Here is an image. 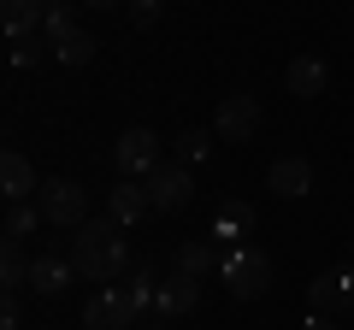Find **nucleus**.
Instances as JSON below:
<instances>
[{"instance_id": "1", "label": "nucleus", "mask_w": 354, "mask_h": 330, "mask_svg": "<svg viewBox=\"0 0 354 330\" xmlns=\"http://www.w3.org/2000/svg\"><path fill=\"white\" fill-rule=\"evenodd\" d=\"M71 266H77V278H88V283L124 278V271H130V236H124V224H113V218H88V224L71 236Z\"/></svg>"}, {"instance_id": "2", "label": "nucleus", "mask_w": 354, "mask_h": 330, "mask_svg": "<svg viewBox=\"0 0 354 330\" xmlns=\"http://www.w3.org/2000/svg\"><path fill=\"white\" fill-rule=\"evenodd\" d=\"M218 278H225V289L236 295V301H260L266 289H272V260L260 254V248H225V260H218Z\"/></svg>"}, {"instance_id": "3", "label": "nucleus", "mask_w": 354, "mask_h": 330, "mask_svg": "<svg viewBox=\"0 0 354 330\" xmlns=\"http://www.w3.org/2000/svg\"><path fill=\"white\" fill-rule=\"evenodd\" d=\"M148 307H153L148 295H136V289H113V283H106L101 295H88L83 324H88V330H130L142 313H148Z\"/></svg>"}, {"instance_id": "4", "label": "nucleus", "mask_w": 354, "mask_h": 330, "mask_svg": "<svg viewBox=\"0 0 354 330\" xmlns=\"http://www.w3.org/2000/svg\"><path fill=\"white\" fill-rule=\"evenodd\" d=\"M36 206H41V224H59V230H83L88 224V195L77 189L71 177H48L36 189Z\"/></svg>"}, {"instance_id": "5", "label": "nucleus", "mask_w": 354, "mask_h": 330, "mask_svg": "<svg viewBox=\"0 0 354 330\" xmlns=\"http://www.w3.org/2000/svg\"><path fill=\"white\" fill-rule=\"evenodd\" d=\"M113 159H118V171H124V177H136V183H148L153 171H160L165 165V153H160V136H153V130H124V136H118V148H113Z\"/></svg>"}, {"instance_id": "6", "label": "nucleus", "mask_w": 354, "mask_h": 330, "mask_svg": "<svg viewBox=\"0 0 354 330\" xmlns=\"http://www.w3.org/2000/svg\"><path fill=\"white\" fill-rule=\"evenodd\" d=\"M148 201H153V213H183V206L195 201V177H189V165L165 159L160 171L148 177Z\"/></svg>"}, {"instance_id": "7", "label": "nucleus", "mask_w": 354, "mask_h": 330, "mask_svg": "<svg viewBox=\"0 0 354 330\" xmlns=\"http://www.w3.org/2000/svg\"><path fill=\"white\" fill-rule=\"evenodd\" d=\"M213 130L225 142H254V130H260V101H254V95H225Z\"/></svg>"}, {"instance_id": "8", "label": "nucleus", "mask_w": 354, "mask_h": 330, "mask_svg": "<svg viewBox=\"0 0 354 330\" xmlns=\"http://www.w3.org/2000/svg\"><path fill=\"white\" fill-rule=\"evenodd\" d=\"M148 213H153V201H148V183H136V177H124L113 195H106V218H113V224H124V230H136Z\"/></svg>"}, {"instance_id": "9", "label": "nucleus", "mask_w": 354, "mask_h": 330, "mask_svg": "<svg viewBox=\"0 0 354 330\" xmlns=\"http://www.w3.org/2000/svg\"><path fill=\"white\" fill-rule=\"evenodd\" d=\"M266 189L283 195V201H301V195L313 189V165H307L301 153H283V159H272V171H266Z\"/></svg>"}, {"instance_id": "10", "label": "nucleus", "mask_w": 354, "mask_h": 330, "mask_svg": "<svg viewBox=\"0 0 354 330\" xmlns=\"http://www.w3.org/2000/svg\"><path fill=\"white\" fill-rule=\"evenodd\" d=\"M195 301H201V278H189V271H171V278H160L153 313H160V318H177V313H195Z\"/></svg>"}, {"instance_id": "11", "label": "nucleus", "mask_w": 354, "mask_h": 330, "mask_svg": "<svg viewBox=\"0 0 354 330\" xmlns=\"http://www.w3.org/2000/svg\"><path fill=\"white\" fill-rule=\"evenodd\" d=\"M71 283H77L71 254H36V260H30V289H36V295H65Z\"/></svg>"}, {"instance_id": "12", "label": "nucleus", "mask_w": 354, "mask_h": 330, "mask_svg": "<svg viewBox=\"0 0 354 330\" xmlns=\"http://www.w3.org/2000/svg\"><path fill=\"white\" fill-rule=\"evenodd\" d=\"M36 189H41V183H36V165H30L18 148H6V153H0V195H6V201H30Z\"/></svg>"}, {"instance_id": "13", "label": "nucleus", "mask_w": 354, "mask_h": 330, "mask_svg": "<svg viewBox=\"0 0 354 330\" xmlns=\"http://www.w3.org/2000/svg\"><path fill=\"white\" fill-rule=\"evenodd\" d=\"M213 236H218V248H242V242L254 236V206L248 201H225L213 213Z\"/></svg>"}, {"instance_id": "14", "label": "nucleus", "mask_w": 354, "mask_h": 330, "mask_svg": "<svg viewBox=\"0 0 354 330\" xmlns=\"http://www.w3.org/2000/svg\"><path fill=\"white\" fill-rule=\"evenodd\" d=\"M283 83H290V95L313 101V95H325L330 71H325V59H319V53H295V59H290V71H283Z\"/></svg>"}, {"instance_id": "15", "label": "nucleus", "mask_w": 354, "mask_h": 330, "mask_svg": "<svg viewBox=\"0 0 354 330\" xmlns=\"http://www.w3.org/2000/svg\"><path fill=\"white\" fill-rule=\"evenodd\" d=\"M307 301H313V313H342V307H354V266L319 278L313 289H307Z\"/></svg>"}, {"instance_id": "16", "label": "nucleus", "mask_w": 354, "mask_h": 330, "mask_svg": "<svg viewBox=\"0 0 354 330\" xmlns=\"http://www.w3.org/2000/svg\"><path fill=\"white\" fill-rule=\"evenodd\" d=\"M0 24H6V36H41V24H48V6L41 0H0Z\"/></svg>"}, {"instance_id": "17", "label": "nucleus", "mask_w": 354, "mask_h": 330, "mask_svg": "<svg viewBox=\"0 0 354 330\" xmlns=\"http://www.w3.org/2000/svg\"><path fill=\"white\" fill-rule=\"evenodd\" d=\"M218 260H225L218 242H183V248H177V271H189V278H213Z\"/></svg>"}, {"instance_id": "18", "label": "nucleus", "mask_w": 354, "mask_h": 330, "mask_svg": "<svg viewBox=\"0 0 354 330\" xmlns=\"http://www.w3.org/2000/svg\"><path fill=\"white\" fill-rule=\"evenodd\" d=\"M0 278H6V295L30 289V260H24V248H18V242H6V254H0Z\"/></svg>"}, {"instance_id": "19", "label": "nucleus", "mask_w": 354, "mask_h": 330, "mask_svg": "<svg viewBox=\"0 0 354 330\" xmlns=\"http://www.w3.org/2000/svg\"><path fill=\"white\" fill-rule=\"evenodd\" d=\"M53 59H59V65H88V59H95V36H88V30H71V36L53 48Z\"/></svg>"}, {"instance_id": "20", "label": "nucleus", "mask_w": 354, "mask_h": 330, "mask_svg": "<svg viewBox=\"0 0 354 330\" xmlns=\"http://www.w3.org/2000/svg\"><path fill=\"white\" fill-rule=\"evenodd\" d=\"M207 153H213V136L207 130H183L177 136V165H201Z\"/></svg>"}, {"instance_id": "21", "label": "nucleus", "mask_w": 354, "mask_h": 330, "mask_svg": "<svg viewBox=\"0 0 354 330\" xmlns=\"http://www.w3.org/2000/svg\"><path fill=\"white\" fill-rule=\"evenodd\" d=\"M36 218H41V206H30V201H12V213H6V242H24L30 230H36Z\"/></svg>"}, {"instance_id": "22", "label": "nucleus", "mask_w": 354, "mask_h": 330, "mask_svg": "<svg viewBox=\"0 0 354 330\" xmlns=\"http://www.w3.org/2000/svg\"><path fill=\"white\" fill-rule=\"evenodd\" d=\"M71 6H65V0H59V6H48V24H41V41H48V48H59V41L65 36H71Z\"/></svg>"}, {"instance_id": "23", "label": "nucleus", "mask_w": 354, "mask_h": 330, "mask_svg": "<svg viewBox=\"0 0 354 330\" xmlns=\"http://www.w3.org/2000/svg\"><path fill=\"white\" fill-rule=\"evenodd\" d=\"M41 48H48V41H41V36H18L12 48H6V59H12L18 71H24V65H41Z\"/></svg>"}, {"instance_id": "24", "label": "nucleus", "mask_w": 354, "mask_h": 330, "mask_svg": "<svg viewBox=\"0 0 354 330\" xmlns=\"http://www.w3.org/2000/svg\"><path fill=\"white\" fill-rule=\"evenodd\" d=\"M130 24L153 30V24H160V0H130Z\"/></svg>"}, {"instance_id": "25", "label": "nucleus", "mask_w": 354, "mask_h": 330, "mask_svg": "<svg viewBox=\"0 0 354 330\" xmlns=\"http://www.w3.org/2000/svg\"><path fill=\"white\" fill-rule=\"evenodd\" d=\"M0 330H18V301L6 295V313H0Z\"/></svg>"}, {"instance_id": "26", "label": "nucleus", "mask_w": 354, "mask_h": 330, "mask_svg": "<svg viewBox=\"0 0 354 330\" xmlns=\"http://www.w3.org/2000/svg\"><path fill=\"white\" fill-rule=\"evenodd\" d=\"M83 6H95V12H113V6H124V0H83Z\"/></svg>"}, {"instance_id": "27", "label": "nucleus", "mask_w": 354, "mask_h": 330, "mask_svg": "<svg viewBox=\"0 0 354 330\" xmlns=\"http://www.w3.org/2000/svg\"><path fill=\"white\" fill-rule=\"evenodd\" d=\"M301 330H325V324H319V313H313V324H301Z\"/></svg>"}]
</instances>
